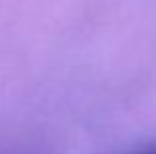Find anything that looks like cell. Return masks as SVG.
Here are the masks:
<instances>
[{
	"label": "cell",
	"mask_w": 156,
	"mask_h": 154,
	"mask_svg": "<svg viewBox=\"0 0 156 154\" xmlns=\"http://www.w3.org/2000/svg\"><path fill=\"white\" fill-rule=\"evenodd\" d=\"M134 154H156V146H152V148H144V150L134 152Z\"/></svg>",
	"instance_id": "obj_1"
}]
</instances>
